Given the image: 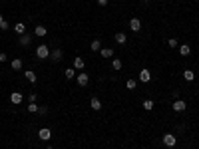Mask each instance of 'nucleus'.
Returning a JSON list of instances; mask_svg holds the SVG:
<instances>
[{
  "label": "nucleus",
  "instance_id": "obj_1",
  "mask_svg": "<svg viewBox=\"0 0 199 149\" xmlns=\"http://www.w3.org/2000/svg\"><path fill=\"white\" fill-rule=\"evenodd\" d=\"M48 56H50V48H48L46 44H40L38 48H36V58H38V60H46Z\"/></svg>",
  "mask_w": 199,
  "mask_h": 149
},
{
  "label": "nucleus",
  "instance_id": "obj_2",
  "mask_svg": "<svg viewBox=\"0 0 199 149\" xmlns=\"http://www.w3.org/2000/svg\"><path fill=\"white\" fill-rule=\"evenodd\" d=\"M76 82H78V86H82V88H86L90 84V76L86 72H80L78 76H76Z\"/></svg>",
  "mask_w": 199,
  "mask_h": 149
},
{
  "label": "nucleus",
  "instance_id": "obj_3",
  "mask_svg": "<svg viewBox=\"0 0 199 149\" xmlns=\"http://www.w3.org/2000/svg\"><path fill=\"white\" fill-rule=\"evenodd\" d=\"M163 145L175 147V145H177V137H175L173 133H165V135H163Z\"/></svg>",
  "mask_w": 199,
  "mask_h": 149
},
{
  "label": "nucleus",
  "instance_id": "obj_4",
  "mask_svg": "<svg viewBox=\"0 0 199 149\" xmlns=\"http://www.w3.org/2000/svg\"><path fill=\"white\" fill-rule=\"evenodd\" d=\"M171 108H173V111H177V113H181V111H185V109H187V103L183 102V99H175Z\"/></svg>",
  "mask_w": 199,
  "mask_h": 149
},
{
  "label": "nucleus",
  "instance_id": "obj_5",
  "mask_svg": "<svg viewBox=\"0 0 199 149\" xmlns=\"http://www.w3.org/2000/svg\"><path fill=\"white\" fill-rule=\"evenodd\" d=\"M139 82H143V84H147V82H152V74H149V70L147 68H143L142 72H139Z\"/></svg>",
  "mask_w": 199,
  "mask_h": 149
},
{
  "label": "nucleus",
  "instance_id": "obj_6",
  "mask_svg": "<svg viewBox=\"0 0 199 149\" xmlns=\"http://www.w3.org/2000/svg\"><path fill=\"white\" fill-rule=\"evenodd\" d=\"M22 99H24V95L20 94V92H12L10 94V102H12L14 105H18V103H22Z\"/></svg>",
  "mask_w": 199,
  "mask_h": 149
},
{
  "label": "nucleus",
  "instance_id": "obj_7",
  "mask_svg": "<svg viewBox=\"0 0 199 149\" xmlns=\"http://www.w3.org/2000/svg\"><path fill=\"white\" fill-rule=\"evenodd\" d=\"M38 137H40L42 141H48V139H50V137H52V131L48 129V127H42V129L38 131Z\"/></svg>",
  "mask_w": 199,
  "mask_h": 149
},
{
  "label": "nucleus",
  "instance_id": "obj_8",
  "mask_svg": "<svg viewBox=\"0 0 199 149\" xmlns=\"http://www.w3.org/2000/svg\"><path fill=\"white\" fill-rule=\"evenodd\" d=\"M84 66H86L84 58H80V56L74 58V70H82V72H84Z\"/></svg>",
  "mask_w": 199,
  "mask_h": 149
},
{
  "label": "nucleus",
  "instance_id": "obj_9",
  "mask_svg": "<svg viewBox=\"0 0 199 149\" xmlns=\"http://www.w3.org/2000/svg\"><path fill=\"white\" fill-rule=\"evenodd\" d=\"M130 28H132V32H139V30H142V22H139V18H132L130 20Z\"/></svg>",
  "mask_w": 199,
  "mask_h": 149
},
{
  "label": "nucleus",
  "instance_id": "obj_10",
  "mask_svg": "<svg viewBox=\"0 0 199 149\" xmlns=\"http://www.w3.org/2000/svg\"><path fill=\"white\" fill-rule=\"evenodd\" d=\"M50 58H52V62H54V64H58V62L62 60V50H60V48H56V50H54L52 54H50Z\"/></svg>",
  "mask_w": 199,
  "mask_h": 149
},
{
  "label": "nucleus",
  "instance_id": "obj_11",
  "mask_svg": "<svg viewBox=\"0 0 199 149\" xmlns=\"http://www.w3.org/2000/svg\"><path fill=\"white\" fill-rule=\"evenodd\" d=\"M14 32H16L18 36L26 34V24H24V22H18V24H14Z\"/></svg>",
  "mask_w": 199,
  "mask_h": 149
},
{
  "label": "nucleus",
  "instance_id": "obj_12",
  "mask_svg": "<svg viewBox=\"0 0 199 149\" xmlns=\"http://www.w3.org/2000/svg\"><path fill=\"white\" fill-rule=\"evenodd\" d=\"M90 108H92L94 111H100L102 109V102L98 98H92V99H90Z\"/></svg>",
  "mask_w": 199,
  "mask_h": 149
},
{
  "label": "nucleus",
  "instance_id": "obj_13",
  "mask_svg": "<svg viewBox=\"0 0 199 149\" xmlns=\"http://www.w3.org/2000/svg\"><path fill=\"white\" fill-rule=\"evenodd\" d=\"M100 56H102V58H112V56H114V50H112V48H102V50H100Z\"/></svg>",
  "mask_w": 199,
  "mask_h": 149
},
{
  "label": "nucleus",
  "instance_id": "obj_14",
  "mask_svg": "<svg viewBox=\"0 0 199 149\" xmlns=\"http://www.w3.org/2000/svg\"><path fill=\"white\" fill-rule=\"evenodd\" d=\"M24 76H26V79H28L30 84H36V74L32 72V70H26V72H24Z\"/></svg>",
  "mask_w": 199,
  "mask_h": 149
},
{
  "label": "nucleus",
  "instance_id": "obj_15",
  "mask_svg": "<svg viewBox=\"0 0 199 149\" xmlns=\"http://www.w3.org/2000/svg\"><path fill=\"white\" fill-rule=\"evenodd\" d=\"M183 79H185V82H193V79H195L193 70H185V72H183Z\"/></svg>",
  "mask_w": 199,
  "mask_h": 149
},
{
  "label": "nucleus",
  "instance_id": "obj_16",
  "mask_svg": "<svg viewBox=\"0 0 199 149\" xmlns=\"http://www.w3.org/2000/svg\"><path fill=\"white\" fill-rule=\"evenodd\" d=\"M116 42H117V44H126V42H127V36L123 34V32H117V34H116Z\"/></svg>",
  "mask_w": 199,
  "mask_h": 149
},
{
  "label": "nucleus",
  "instance_id": "obj_17",
  "mask_svg": "<svg viewBox=\"0 0 199 149\" xmlns=\"http://www.w3.org/2000/svg\"><path fill=\"white\" fill-rule=\"evenodd\" d=\"M179 54H181V56H189V54H191V48L187 46V44H181V46H179Z\"/></svg>",
  "mask_w": 199,
  "mask_h": 149
},
{
  "label": "nucleus",
  "instance_id": "obj_18",
  "mask_svg": "<svg viewBox=\"0 0 199 149\" xmlns=\"http://www.w3.org/2000/svg\"><path fill=\"white\" fill-rule=\"evenodd\" d=\"M30 42H32V36L30 34H22V36H20V44H22V46H28Z\"/></svg>",
  "mask_w": 199,
  "mask_h": 149
},
{
  "label": "nucleus",
  "instance_id": "obj_19",
  "mask_svg": "<svg viewBox=\"0 0 199 149\" xmlns=\"http://www.w3.org/2000/svg\"><path fill=\"white\" fill-rule=\"evenodd\" d=\"M126 88H127V89H136V88H137V79L130 78V79L126 82Z\"/></svg>",
  "mask_w": 199,
  "mask_h": 149
},
{
  "label": "nucleus",
  "instance_id": "obj_20",
  "mask_svg": "<svg viewBox=\"0 0 199 149\" xmlns=\"http://www.w3.org/2000/svg\"><path fill=\"white\" fill-rule=\"evenodd\" d=\"M12 70H22V60H20V58H16V60H12Z\"/></svg>",
  "mask_w": 199,
  "mask_h": 149
},
{
  "label": "nucleus",
  "instance_id": "obj_21",
  "mask_svg": "<svg viewBox=\"0 0 199 149\" xmlns=\"http://www.w3.org/2000/svg\"><path fill=\"white\" fill-rule=\"evenodd\" d=\"M46 34H48V30L44 28V26H36V36H40V38H44Z\"/></svg>",
  "mask_w": 199,
  "mask_h": 149
},
{
  "label": "nucleus",
  "instance_id": "obj_22",
  "mask_svg": "<svg viewBox=\"0 0 199 149\" xmlns=\"http://www.w3.org/2000/svg\"><path fill=\"white\" fill-rule=\"evenodd\" d=\"M153 99H143V109H147V111H152L153 109Z\"/></svg>",
  "mask_w": 199,
  "mask_h": 149
},
{
  "label": "nucleus",
  "instance_id": "obj_23",
  "mask_svg": "<svg viewBox=\"0 0 199 149\" xmlns=\"http://www.w3.org/2000/svg\"><path fill=\"white\" fill-rule=\"evenodd\" d=\"M90 48H92V52H100V50H102V44H100V40H94L92 44H90Z\"/></svg>",
  "mask_w": 199,
  "mask_h": 149
},
{
  "label": "nucleus",
  "instance_id": "obj_24",
  "mask_svg": "<svg viewBox=\"0 0 199 149\" xmlns=\"http://www.w3.org/2000/svg\"><path fill=\"white\" fill-rule=\"evenodd\" d=\"M66 78L74 79V78H76V70H74V68H68V70H66Z\"/></svg>",
  "mask_w": 199,
  "mask_h": 149
},
{
  "label": "nucleus",
  "instance_id": "obj_25",
  "mask_svg": "<svg viewBox=\"0 0 199 149\" xmlns=\"http://www.w3.org/2000/svg\"><path fill=\"white\" fill-rule=\"evenodd\" d=\"M26 109H28L30 113H38V109H40V108H38V105H36V102H34V103H30V105H28V108H26Z\"/></svg>",
  "mask_w": 199,
  "mask_h": 149
},
{
  "label": "nucleus",
  "instance_id": "obj_26",
  "mask_svg": "<svg viewBox=\"0 0 199 149\" xmlns=\"http://www.w3.org/2000/svg\"><path fill=\"white\" fill-rule=\"evenodd\" d=\"M112 68H114V70H122V60H112Z\"/></svg>",
  "mask_w": 199,
  "mask_h": 149
},
{
  "label": "nucleus",
  "instance_id": "obj_27",
  "mask_svg": "<svg viewBox=\"0 0 199 149\" xmlns=\"http://www.w3.org/2000/svg\"><path fill=\"white\" fill-rule=\"evenodd\" d=\"M167 46H169V48H177V46H179V42H177L175 38H169V40H167Z\"/></svg>",
  "mask_w": 199,
  "mask_h": 149
},
{
  "label": "nucleus",
  "instance_id": "obj_28",
  "mask_svg": "<svg viewBox=\"0 0 199 149\" xmlns=\"http://www.w3.org/2000/svg\"><path fill=\"white\" fill-rule=\"evenodd\" d=\"M8 28H10L8 22H6V20H2V22H0V30H8Z\"/></svg>",
  "mask_w": 199,
  "mask_h": 149
},
{
  "label": "nucleus",
  "instance_id": "obj_29",
  "mask_svg": "<svg viewBox=\"0 0 199 149\" xmlns=\"http://www.w3.org/2000/svg\"><path fill=\"white\" fill-rule=\"evenodd\" d=\"M28 99H30V103H34V102H36V94H30Z\"/></svg>",
  "mask_w": 199,
  "mask_h": 149
},
{
  "label": "nucleus",
  "instance_id": "obj_30",
  "mask_svg": "<svg viewBox=\"0 0 199 149\" xmlns=\"http://www.w3.org/2000/svg\"><path fill=\"white\" fill-rule=\"evenodd\" d=\"M38 113H42V115H46V113H48V109H46V108H40V109H38Z\"/></svg>",
  "mask_w": 199,
  "mask_h": 149
},
{
  "label": "nucleus",
  "instance_id": "obj_31",
  "mask_svg": "<svg viewBox=\"0 0 199 149\" xmlns=\"http://www.w3.org/2000/svg\"><path fill=\"white\" fill-rule=\"evenodd\" d=\"M96 2H98L100 6H106V4H107V0H96Z\"/></svg>",
  "mask_w": 199,
  "mask_h": 149
},
{
  "label": "nucleus",
  "instance_id": "obj_32",
  "mask_svg": "<svg viewBox=\"0 0 199 149\" xmlns=\"http://www.w3.org/2000/svg\"><path fill=\"white\" fill-rule=\"evenodd\" d=\"M6 60H8V58H6V54L2 52V54H0V62H6Z\"/></svg>",
  "mask_w": 199,
  "mask_h": 149
},
{
  "label": "nucleus",
  "instance_id": "obj_33",
  "mask_svg": "<svg viewBox=\"0 0 199 149\" xmlns=\"http://www.w3.org/2000/svg\"><path fill=\"white\" fill-rule=\"evenodd\" d=\"M2 20H4V18H2V14H0V22H2Z\"/></svg>",
  "mask_w": 199,
  "mask_h": 149
},
{
  "label": "nucleus",
  "instance_id": "obj_34",
  "mask_svg": "<svg viewBox=\"0 0 199 149\" xmlns=\"http://www.w3.org/2000/svg\"><path fill=\"white\" fill-rule=\"evenodd\" d=\"M46 149H54V147H46Z\"/></svg>",
  "mask_w": 199,
  "mask_h": 149
},
{
  "label": "nucleus",
  "instance_id": "obj_35",
  "mask_svg": "<svg viewBox=\"0 0 199 149\" xmlns=\"http://www.w3.org/2000/svg\"><path fill=\"white\" fill-rule=\"evenodd\" d=\"M143 2H149V0H143Z\"/></svg>",
  "mask_w": 199,
  "mask_h": 149
}]
</instances>
